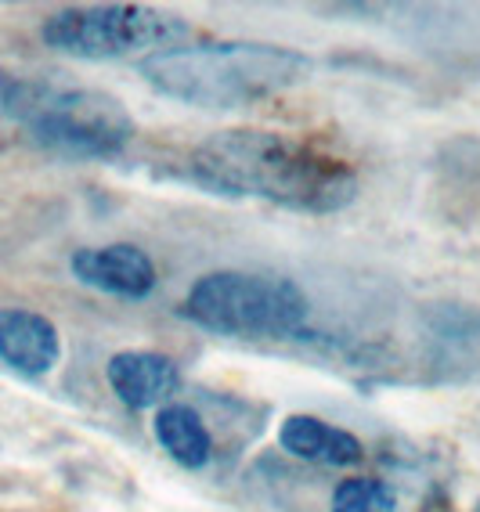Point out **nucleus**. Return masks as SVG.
I'll return each mask as SVG.
<instances>
[{
	"label": "nucleus",
	"instance_id": "nucleus-1",
	"mask_svg": "<svg viewBox=\"0 0 480 512\" xmlns=\"http://www.w3.org/2000/svg\"><path fill=\"white\" fill-rule=\"evenodd\" d=\"M188 177L224 199H260L296 213H340L358 199L343 159L271 130H217L188 156Z\"/></svg>",
	"mask_w": 480,
	"mask_h": 512
},
{
	"label": "nucleus",
	"instance_id": "nucleus-2",
	"mask_svg": "<svg viewBox=\"0 0 480 512\" xmlns=\"http://www.w3.org/2000/svg\"><path fill=\"white\" fill-rule=\"evenodd\" d=\"M138 73L163 98L185 101L195 109H242L307 83L314 62L304 51L282 44L203 40L141 58Z\"/></svg>",
	"mask_w": 480,
	"mask_h": 512
},
{
	"label": "nucleus",
	"instance_id": "nucleus-3",
	"mask_svg": "<svg viewBox=\"0 0 480 512\" xmlns=\"http://www.w3.org/2000/svg\"><path fill=\"white\" fill-rule=\"evenodd\" d=\"M0 123L62 159H120L134 119L116 94L0 73Z\"/></svg>",
	"mask_w": 480,
	"mask_h": 512
},
{
	"label": "nucleus",
	"instance_id": "nucleus-4",
	"mask_svg": "<svg viewBox=\"0 0 480 512\" xmlns=\"http://www.w3.org/2000/svg\"><path fill=\"white\" fill-rule=\"evenodd\" d=\"M181 314L213 336L293 339L311 314V300L293 278L213 271L188 289Z\"/></svg>",
	"mask_w": 480,
	"mask_h": 512
},
{
	"label": "nucleus",
	"instance_id": "nucleus-5",
	"mask_svg": "<svg viewBox=\"0 0 480 512\" xmlns=\"http://www.w3.org/2000/svg\"><path fill=\"white\" fill-rule=\"evenodd\" d=\"M192 37L181 15L145 8V4H80V8H62L47 15L40 26V40L51 51L84 62H112V58H130L138 51H167L181 47Z\"/></svg>",
	"mask_w": 480,
	"mask_h": 512
},
{
	"label": "nucleus",
	"instance_id": "nucleus-6",
	"mask_svg": "<svg viewBox=\"0 0 480 512\" xmlns=\"http://www.w3.org/2000/svg\"><path fill=\"white\" fill-rule=\"evenodd\" d=\"M69 271L87 289L120 296V300H145L156 289V264L148 260L145 249L130 246V242L76 249Z\"/></svg>",
	"mask_w": 480,
	"mask_h": 512
},
{
	"label": "nucleus",
	"instance_id": "nucleus-7",
	"mask_svg": "<svg viewBox=\"0 0 480 512\" xmlns=\"http://www.w3.org/2000/svg\"><path fill=\"white\" fill-rule=\"evenodd\" d=\"M0 361L26 379L55 372V365L62 361V336L55 321L26 307H4L0 311Z\"/></svg>",
	"mask_w": 480,
	"mask_h": 512
},
{
	"label": "nucleus",
	"instance_id": "nucleus-8",
	"mask_svg": "<svg viewBox=\"0 0 480 512\" xmlns=\"http://www.w3.org/2000/svg\"><path fill=\"white\" fill-rule=\"evenodd\" d=\"M105 375H109L112 394L134 412L163 408L181 386V368L156 350H120L109 357Z\"/></svg>",
	"mask_w": 480,
	"mask_h": 512
},
{
	"label": "nucleus",
	"instance_id": "nucleus-9",
	"mask_svg": "<svg viewBox=\"0 0 480 512\" xmlns=\"http://www.w3.org/2000/svg\"><path fill=\"white\" fill-rule=\"evenodd\" d=\"M278 444H282V451H289L300 462H311V466L347 469L365 458V448L354 433L340 430L325 419H314V415H289L278 426Z\"/></svg>",
	"mask_w": 480,
	"mask_h": 512
},
{
	"label": "nucleus",
	"instance_id": "nucleus-10",
	"mask_svg": "<svg viewBox=\"0 0 480 512\" xmlns=\"http://www.w3.org/2000/svg\"><path fill=\"white\" fill-rule=\"evenodd\" d=\"M159 448L167 451L181 469H203L213 458V437L203 415L192 404H163L152 422Z\"/></svg>",
	"mask_w": 480,
	"mask_h": 512
},
{
	"label": "nucleus",
	"instance_id": "nucleus-11",
	"mask_svg": "<svg viewBox=\"0 0 480 512\" xmlns=\"http://www.w3.org/2000/svg\"><path fill=\"white\" fill-rule=\"evenodd\" d=\"M329 512H397V494L379 476H351L336 484Z\"/></svg>",
	"mask_w": 480,
	"mask_h": 512
}]
</instances>
